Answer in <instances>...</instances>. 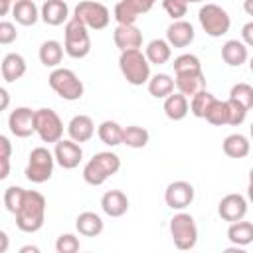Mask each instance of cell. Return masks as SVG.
Returning <instances> with one entry per match:
<instances>
[{
	"label": "cell",
	"mask_w": 253,
	"mask_h": 253,
	"mask_svg": "<svg viewBox=\"0 0 253 253\" xmlns=\"http://www.w3.org/2000/svg\"><path fill=\"white\" fill-rule=\"evenodd\" d=\"M97 134L103 144L107 146H117L123 140V126L117 121H103L97 128Z\"/></svg>",
	"instance_id": "d6a6232c"
},
{
	"label": "cell",
	"mask_w": 253,
	"mask_h": 253,
	"mask_svg": "<svg viewBox=\"0 0 253 253\" xmlns=\"http://www.w3.org/2000/svg\"><path fill=\"white\" fill-rule=\"evenodd\" d=\"M156 0H119L115 6V20L117 24L130 26L138 20L140 14H146Z\"/></svg>",
	"instance_id": "8fae6325"
},
{
	"label": "cell",
	"mask_w": 253,
	"mask_h": 253,
	"mask_svg": "<svg viewBox=\"0 0 253 253\" xmlns=\"http://www.w3.org/2000/svg\"><path fill=\"white\" fill-rule=\"evenodd\" d=\"M148 130L144 126H138V125H130V126H125L123 128V140L121 144H126L130 148H144L148 144Z\"/></svg>",
	"instance_id": "1f68e13d"
},
{
	"label": "cell",
	"mask_w": 253,
	"mask_h": 253,
	"mask_svg": "<svg viewBox=\"0 0 253 253\" xmlns=\"http://www.w3.org/2000/svg\"><path fill=\"white\" fill-rule=\"evenodd\" d=\"M16 225L24 233H36L45 221V198L36 190H26L20 210L14 213Z\"/></svg>",
	"instance_id": "6da1fadb"
},
{
	"label": "cell",
	"mask_w": 253,
	"mask_h": 253,
	"mask_svg": "<svg viewBox=\"0 0 253 253\" xmlns=\"http://www.w3.org/2000/svg\"><path fill=\"white\" fill-rule=\"evenodd\" d=\"M28 251H32V253H38L40 249H38L36 245H26V247H22V249H20V253H28Z\"/></svg>",
	"instance_id": "681fc988"
},
{
	"label": "cell",
	"mask_w": 253,
	"mask_h": 253,
	"mask_svg": "<svg viewBox=\"0 0 253 253\" xmlns=\"http://www.w3.org/2000/svg\"><path fill=\"white\" fill-rule=\"evenodd\" d=\"M121 168V158L115 152H97L85 166H83V180L89 186H101L111 176H115Z\"/></svg>",
	"instance_id": "7a4b0ae2"
},
{
	"label": "cell",
	"mask_w": 253,
	"mask_h": 253,
	"mask_svg": "<svg viewBox=\"0 0 253 253\" xmlns=\"http://www.w3.org/2000/svg\"><path fill=\"white\" fill-rule=\"evenodd\" d=\"M170 55H172L170 43L166 40H160V38L148 42L146 51H144V57L148 59V63H154V65H164L170 59Z\"/></svg>",
	"instance_id": "f1b7e54d"
},
{
	"label": "cell",
	"mask_w": 253,
	"mask_h": 253,
	"mask_svg": "<svg viewBox=\"0 0 253 253\" xmlns=\"http://www.w3.org/2000/svg\"><path fill=\"white\" fill-rule=\"evenodd\" d=\"M8 107H10V93L4 87H0V113L6 111Z\"/></svg>",
	"instance_id": "bcb514c9"
},
{
	"label": "cell",
	"mask_w": 253,
	"mask_h": 253,
	"mask_svg": "<svg viewBox=\"0 0 253 253\" xmlns=\"http://www.w3.org/2000/svg\"><path fill=\"white\" fill-rule=\"evenodd\" d=\"M208 123L215 125V126H221V125H227V119H229V113H227V101H219L215 99L210 107V111L206 113L204 117Z\"/></svg>",
	"instance_id": "d590c367"
},
{
	"label": "cell",
	"mask_w": 253,
	"mask_h": 253,
	"mask_svg": "<svg viewBox=\"0 0 253 253\" xmlns=\"http://www.w3.org/2000/svg\"><path fill=\"white\" fill-rule=\"evenodd\" d=\"M73 18L79 20L87 30H103L109 26V20H111V14H109V8L101 2H95V0H83L75 6L73 10Z\"/></svg>",
	"instance_id": "ba28073f"
},
{
	"label": "cell",
	"mask_w": 253,
	"mask_h": 253,
	"mask_svg": "<svg viewBox=\"0 0 253 253\" xmlns=\"http://www.w3.org/2000/svg\"><path fill=\"white\" fill-rule=\"evenodd\" d=\"M227 239L233 245H239V247L249 245L253 241V223L251 221H243V219L231 221V225L227 229Z\"/></svg>",
	"instance_id": "83f0119b"
},
{
	"label": "cell",
	"mask_w": 253,
	"mask_h": 253,
	"mask_svg": "<svg viewBox=\"0 0 253 253\" xmlns=\"http://www.w3.org/2000/svg\"><path fill=\"white\" fill-rule=\"evenodd\" d=\"M75 227L85 237H97L103 231V219L95 211H83L75 219Z\"/></svg>",
	"instance_id": "484cf974"
},
{
	"label": "cell",
	"mask_w": 253,
	"mask_h": 253,
	"mask_svg": "<svg viewBox=\"0 0 253 253\" xmlns=\"http://www.w3.org/2000/svg\"><path fill=\"white\" fill-rule=\"evenodd\" d=\"M164 113L170 121H182L188 113H190V103L188 97L182 93H170L168 97H164Z\"/></svg>",
	"instance_id": "7402d4cb"
},
{
	"label": "cell",
	"mask_w": 253,
	"mask_h": 253,
	"mask_svg": "<svg viewBox=\"0 0 253 253\" xmlns=\"http://www.w3.org/2000/svg\"><path fill=\"white\" fill-rule=\"evenodd\" d=\"M194 26L186 20H174L166 30V42L170 47H186L194 42Z\"/></svg>",
	"instance_id": "2e32d148"
},
{
	"label": "cell",
	"mask_w": 253,
	"mask_h": 253,
	"mask_svg": "<svg viewBox=\"0 0 253 253\" xmlns=\"http://www.w3.org/2000/svg\"><path fill=\"white\" fill-rule=\"evenodd\" d=\"M198 20H200V26L204 28V32L211 38L225 36L231 26L229 14L217 4H204L198 12Z\"/></svg>",
	"instance_id": "52a82bcc"
},
{
	"label": "cell",
	"mask_w": 253,
	"mask_h": 253,
	"mask_svg": "<svg viewBox=\"0 0 253 253\" xmlns=\"http://www.w3.org/2000/svg\"><path fill=\"white\" fill-rule=\"evenodd\" d=\"M164 202L172 210H186L194 202V186L186 180H176L166 186Z\"/></svg>",
	"instance_id": "7c38bea8"
},
{
	"label": "cell",
	"mask_w": 253,
	"mask_h": 253,
	"mask_svg": "<svg viewBox=\"0 0 253 253\" xmlns=\"http://www.w3.org/2000/svg\"><path fill=\"white\" fill-rule=\"evenodd\" d=\"M245 8H247V12L251 14V0H245Z\"/></svg>",
	"instance_id": "f907efd6"
},
{
	"label": "cell",
	"mask_w": 253,
	"mask_h": 253,
	"mask_svg": "<svg viewBox=\"0 0 253 253\" xmlns=\"http://www.w3.org/2000/svg\"><path fill=\"white\" fill-rule=\"evenodd\" d=\"M174 85L178 87V93H182L186 97H192L198 91L206 89V77H204L202 71H198V73H182V75H176Z\"/></svg>",
	"instance_id": "cb8c5ba5"
},
{
	"label": "cell",
	"mask_w": 253,
	"mask_h": 253,
	"mask_svg": "<svg viewBox=\"0 0 253 253\" xmlns=\"http://www.w3.org/2000/svg\"><path fill=\"white\" fill-rule=\"evenodd\" d=\"M119 67L126 83L130 85H142L150 79V63L144 57L140 49H126L121 51L119 57Z\"/></svg>",
	"instance_id": "3957f363"
},
{
	"label": "cell",
	"mask_w": 253,
	"mask_h": 253,
	"mask_svg": "<svg viewBox=\"0 0 253 253\" xmlns=\"http://www.w3.org/2000/svg\"><path fill=\"white\" fill-rule=\"evenodd\" d=\"M113 40H115V45L121 49V51H126V49H140L142 45V32L130 24V26H123L119 24L113 32Z\"/></svg>",
	"instance_id": "e0dca14e"
},
{
	"label": "cell",
	"mask_w": 253,
	"mask_h": 253,
	"mask_svg": "<svg viewBox=\"0 0 253 253\" xmlns=\"http://www.w3.org/2000/svg\"><path fill=\"white\" fill-rule=\"evenodd\" d=\"M24 196H26V190L20 188V186H10L6 192H4V206L10 213H16L24 202Z\"/></svg>",
	"instance_id": "74e56055"
},
{
	"label": "cell",
	"mask_w": 253,
	"mask_h": 253,
	"mask_svg": "<svg viewBox=\"0 0 253 253\" xmlns=\"http://www.w3.org/2000/svg\"><path fill=\"white\" fill-rule=\"evenodd\" d=\"M34 115L36 111H32L30 107H18L10 113L8 117V126L10 132L18 138H28L32 132H36L34 128Z\"/></svg>",
	"instance_id": "5bb4252c"
},
{
	"label": "cell",
	"mask_w": 253,
	"mask_h": 253,
	"mask_svg": "<svg viewBox=\"0 0 253 253\" xmlns=\"http://www.w3.org/2000/svg\"><path fill=\"white\" fill-rule=\"evenodd\" d=\"M146 83H148V93L156 99H164L174 91V79L168 73H156Z\"/></svg>",
	"instance_id": "4dcf8cb0"
},
{
	"label": "cell",
	"mask_w": 253,
	"mask_h": 253,
	"mask_svg": "<svg viewBox=\"0 0 253 253\" xmlns=\"http://www.w3.org/2000/svg\"><path fill=\"white\" fill-rule=\"evenodd\" d=\"M247 111H249V109H245V107H243V105H239L237 101L227 99V113H229L227 125H231V126H239V125L245 121Z\"/></svg>",
	"instance_id": "f35d334b"
},
{
	"label": "cell",
	"mask_w": 253,
	"mask_h": 253,
	"mask_svg": "<svg viewBox=\"0 0 253 253\" xmlns=\"http://www.w3.org/2000/svg\"><path fill=\"white\" fill-rule=\"evenodd\" d=\"M162 8L172 20H182L188 12V4L184 0H162Z\"/></svg>",
	"instance_id": "60d3db41"
},
{
	"label": "cell",
	"mask_w": 253,
	"mask_h": 253,
	"mask_svg": "<svg viewBox=\"0 0 253 253\" xmlns=\"http://www.w3.org/2000/svg\"><path fill=\"white\" fill-rule=\"evenodd\" d=\"M10 2H16V0H10Z\"/></svg>",
	"instance_id": "f5cc1de1"
},
{
	"label": "cell",
	"mask_w": 253,
	"mask_h": 253,
	"mask_svg": "<svg viewBox=\"0 0 253 253\" xmlns=\"http://www.w3.org/2000/svg\"><path fill=\"white\" fill-rule=\"evenodd\" d=\"M67 132H69V138L75 140V142H87L93 138L95 134V125L91 121V117L87 115H75L69 125H67Z\"/></svg>",
	"instance_id": "ffe728a7"
},
{
	"label": "cell",
	"mask_w": 253,
	"mask_h": 253,
	"mask_svg": "<svg viewBox=\"0 0 253 253\" xmlns=\"http://www.w3.org/2000/svg\"><path fill=\"white\" fill-rule=\"evenodd\" d=\"M229 99L237 101L245 109H251L253 107V87L249 83H235L229 91Z\"/></svg>",
	"instance_id": "8d00e7d4"
},
{
	"label": "cell",
	"mask_w": 253,
	"mask_h": 253,
	"mask_svg": "<svg viewBox=\"0 0 253 253\" xmlns=\"http://www.w3.org/2000/svg\"><path fill=\"white\" fill-rule=\"evenodd\" d=\"M12 16L22 26H34L40 18V10L34 4V0H16L12 6Z\"/></svg>",
	"instance_id": "d4e9b609"
},
{
	"label": "cell",
	"mask_w": 253,
	"mask_h": 253,
	"mask_svg": "<svg viewBox=\"0 0 253 253\" xmlns=\"http://www.w3.org/2000/svg\"><path fill=\"white\" fill-rule=\"evenodd\" d=\"M40 18L47 26H61L69 18V8L65 0H45L40 10Z\"/></svg>",
	"instance_id": "d6986e66"
},
{
	"label": "cell",
	"mask_w": 253,
	"mask_h": 253,
	"mask_svg": "<svg viewBox=\"0 0 253 253\" xmlns=\"http://www.w3.org/2000/svg\"><path fill=\"white\" fill-rule=\"evenodd\" d=\"M47 83L65 101H77L83 97V81L67 67H55L49 73Z\"/></svg>",
	"instance_id": "5b68a950"
},
{
	"label": "cell",
	"mask_w": 253,
	"mask_h": 253,
	"mask_svg": "<svg viewBox=\"0 0 253 253\" xmlns=\"http://www.w3.org/2000/svg\"><path fill=\"white\" fill-rule=\"evenodd\" d=\"M10 174V160L6 156H0V180H6Z\"/></svg>",
	"instance_id": "f6af8a7d"
},
{
	"label": "cell",
	"mask_w": 253,
	"mask_h": 253,
	"mask_svg": "<svg viewBox=\"0 0 253 253\" xmlns=\"http://www.w3.org/2000/svg\"><path fill=\"white\" fill-rule=\"evenodd\" d=\"M10 154H12V142L4 134H0V156L10 158Z\"/></svg>",
	"instance_id": "ee69618b"
},
{
	"label": "cell",
	"mask_w": 253,
	"mask_h": 253,
	"mask_svg": "<svg viewBox=\"0 0 253 253\" xmlns=\"http://www.w3.org/2000/svg\"><path fill=\"white\" fill-rule=\"evenodd\" d=\"M186 4H194V2H204V0H184Z\"/></svg>",
	"instance_id": "816d5d0a"
},
{
	"label": "cell",
	"mask_w": 253,
	"mask_h": 253,
	"mask_svg": "<svg viewBox=\"0 0 253 253\" xmlns=\"http://www.w3.org/2000/svg\"><path fill=\"white\" fill-rule=\"evenodd\" d=\"M213 101H215V97H213L210 91H206V89L198 91V93L192 95V99H190V111H192V115L198 117V119H204Z\"/></svg>",
	"instance_id": "836d02e7"
},
{
	"label": "cell",
	"mask_w": 253,
	"mask_h": 253,
	"mask_svg": "<svg viewBox=\"0 0 253 253\" xmlns=\"http://www.w3.org/2000/svg\"><path fill=\"white\" fill-rule=\"evenodd\" d=\"M172 65H174V73H176V75L202 71V63H200L198 55H194V53H182V55H178Z\"/></svg>",
	"instance_id": "e575fe53"
},
{
	"label": "cell",
	"mask_w": 253,
	"mask_h": 253,
	"mask_svg": "<svg viewBox=\"0 0 253 253\" xmlns=\"http://www.w3.org/2000/svg\"><path fill=\"white\" fill-rule=\"evenodd\" d=\"M217 213L221 219L225 221H237L243 219L247 213V200L241 194H227L221 198V202L217 204Z\"/></svg>",
	"instance_id": "9a60e30c"
},
{
	"label": "cell",
	"mask_w": 253,
	"mask_h": 253,
	"mask_svg": "<svg viewBox=\"0 0 253 253\" xmlns=\"http://www.w3.org/2000/svg\"><path fill=\"white\" fill-rule=\"evenodd\" d=\"M247 57H249V51L241 40H227L221 45V59L231 67L243 65L247 61Z\"/></svg>",
	"instance_id": "44dd1931"
},
{
	"label": "cell",
	"mask_w": 253,
	"mask_h": 253,
	"mask_svg": "<svg viewBox=\"0 0 253 253\" xmlns=\"http://www.w3.org/2000/svg\"><path fill=\"white\" fill-rule=\"evenodd\" d=\"M53 154L45 148V146H38L30 152V158H28V166H26V178L34 184H43L51 178L53 174Z\"/></svg>",
	"instance_id": "9c48e42d"
},
{
	"label": "cell",
	"mask_w": 253,
	"mask_h": 253,
	"mask_svg": "<svg viewBox=\"0 0 253 253\" xmlns=\"http://www.w3.org/2000/svg\"><path fill=\"white\" fill-rule=\"evenodd\" d=\"M10 10H12V2L10 0H0V18H4Z\"/></svg>",
	"instance_id": "c3c4849f"
},
{
	"label": "cell",
	"mask_w": 253,
	"mask_h": 253,
	"mask_svg": "<svg viewBox=\"0 0 253 253\" xmlns=\"http://www.w3.org/2000/svg\"><path fill=\"white\" fill-rule=\"evenodd\" d=\"M18 40V32L16 26L12 22H4L0 20V45H10Z\"/></svg>",
	"instance_id": "b9f144b4"
},
{
	"label": "cell",
	"mask_w": 253,
	"mask_h": 253,
	"mask_svg": "<svg viewBox=\"0 0 253 253\" xmlns=\"http://www.w3.org/2000/svg\"><path fill=\"white\" fill-rule=\"evenodd\" d=\"M63 51L73 59H83L91 51V38L89 30L75 18L65 22V42Z\"/></svg>",
	"instance_id": "277c9868"
},
{
	"label": "cell",
	"mask_w": 253,
	"mask_h": 253,
	"mask_svg": "<svg viewBox=\"0 0 253 253\" xmlns=\"http://www.w3.org/2000/svg\"><path fill=\"white\" fill-rule=\"evenodd\" d=\"M241 36H243V43H245L247 47L253 45V22H247V24L243 26Z\"/></svg>",
	"instance_id": "7bdbcfd3"
},
{
	"label": "cell",
	"mask_w": 253,
	"mask_h": 253,
	"mask_svg": "<svg viewBox=\"0 0 253 253\" xmlns=\"http://www.w3.org/2000/svg\"><path fill=\"white\" fill-rule=\"evenodd\" d=\"M53 158H55V162H57L61 168L73 170V168L79 166V162H81V158H83V148H81L79 142H75V140H71V138H69V140L59 138V140L55 142V148H53Z\"/></svg>",
	"instance_id": "4fadbf2b"
},
{
	"label": "cell",
	"mask_w": 253,
	"mask_h": 253,
	"mask_svg": "<svg viewBox=\"0 0 253 253\" xmlns=\"http://www.w3.org/2000/svg\"><path fill=\"white\" fill-rule=\"evenodd\" d=\"M10 247V239H8V233L0 229V253H6Z\"/></svg>",
	"instance_id": "7dc6e473"
},
{
	"label": "cell",
	"mask_w": 253,
	"mask_h": 253,
	"mask_svg": "<svg viewBox=\"0 0 253 253\" xmlns=\"http://www.w3.org/2000/svg\"><path fill=\"white\" fill-rule=\"evenodd\" d=\"M34 128L42 142H57L63 136V123L51 109H38L34 115Z\"/></svg>",
	"instance_id": "30bf717a"
},
{
	"label": "cell",
	"mask_w": 253,
	"mask_h": 253,
	"mask_svg": "<svg viewBox=\"0 0 253 253\" xmlns=\"http://www.w3.org/2000/svg\"><path fill=\"white\" fill-rule=\"evenodd\" d=\"M55 251L57 253H75V251H79V239L73 233H61L55 241Z\"/></svg>",
	"instance_id": "ab89813d"
},
{
	"label": "cell",
	"mask_w": 253,
	"mask_h": 253,
	"mask_svg": "<svg viewBox=\"0 0 253 253\" xmlns=\"http://www.w3.org/2000/svg\"><path fill=\"white\" fill-rule=\"evenodd\" d=\"M101 210L111 217H121L128 211V198L121 190H109L101 198Z\"/></svg>",
	"instance_id": "ac0fdd59"
},
{
	"label": "cell",
	"mask_w": 253,
	"mask_h": 253,
	"mask_svg": "<svg viewBox=\"0 0 253 253\" xmlns=\"http://www.w3.org/2000/svg\"><path fill=\"white\" fill-rule=\"evenodd\" d=\"M0 69H2L4 81L14 83V81H18V79L24 77V73H26V59H24L20 53H8V55L2 59Z\"/></svg>",
	"instance_id": "603a6c76"
},
{
	"label": "cell",
	"mask_w": 253,
	"mask_h": 253,
	"mask_svg": "<svg viewBox=\"0 0 253 253\" xmlns=\"http://www.w3.org/2000/svg\"><path fill=\"white\" fill-rule=\"evenodd\" d=\"M63 59V45L57 40H47L40 45V61L45 67H57Z\"/></svg>",
	"instance_id": "f546056e"
},
{
	"label": "cell",
	"mask_w": 253,
	"mask_h": 253,
	"mask_svg": "<svg viewBox=\"0 0 253 253\" xmlns=\"http://www.w3.org/2000/svg\"><path fill=\"white\" fill-rule=\"evenodd\" d=\"M170 235L178 249H182V251L192 249L198 243V225H196L194 217L180 210V213H176L170 219Z\"/></svg>",
	"instance_id": "8992f818"
},
{
	"label": "cell",
	"mask_w": 253,
	"mask_h": 253,
	"mask_svg": "<svg viewBox=\"0 0 253 253\" xmlns=\"http://www.w3.org/2000/svg\"><path fill=\"white\" fill-rule=\"evenodd\" d=\"M221 148H223V152H225L229 158H245V156L249 154L251 144H249V138H247L245 134L235 132V134H229V136L223 138Z\"/></svg>",
	"instance_id": "4316f807"
}]
</instances>
